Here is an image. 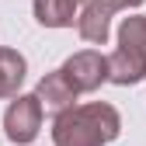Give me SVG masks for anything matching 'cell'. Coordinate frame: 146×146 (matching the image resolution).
Returning a JSON list of instances; mask_svg holds the SVG:
<instances>
[{"mask_svg":"<svg viewBox=\"0 0 146 146\" xmlns=\"http://www.w3.org/2000/svg\"><path fill=\"white\" fill-rule=\"evenodd\" d=\"M122 132V118L108 101L70 104L52 118V143L56 146H108Z\"/></svg>","mask_w":146,"mask_h":146,"instance_id":"obj_1","label":"cell"},{"mask_svg":"<svg viewBox=\"0 0 146 146\" xmlns=\"http://www.w3.org/2000/svg\"><path fill=\"white\" fill-rule=\"evenodd\" d=\"M108 80L132 87L146 80V14H129L118 25V49L108 56Z\"/></svg>","mask_w":146,"mask_h":146,"instance_id":"obj_2","label":"cell"},{"mask_svg":"<svg viewBox=\"0 0 146 146\" xmlns=\"http://www.w3.org/2000/svg\"><path fill=\"white\" fill-rule=\"evenodd\" d=\"M143 7V0H87L77 14V31L80 38L90 45H104L108 42V28H111V17Z\"/></svg>","mask_w":146,"mask_h":146,"instance_id":"obj_3","label":"cell"},{"mask_svg":"<svg viewBox=\"0 0 146 146\" xmlns=\"http://www.w3.org/2000/svg\"><path fill=\"white\" fill-rule=\"evenodd\" d=\"M42 115H45V108L38 104L35 94H14V101L4 111V132H7V139L17 143V146H28L35 136L42 132Z\"/></svg>","mask_w":146,"mask_h":146,"instance_id":"obj_4","label":"cell"},{"mask_svg":"<svg viewBox=\"0 0 146 146\" xmlns=\"http://www.w3.org/2000/svg\"><path fill=\"white\" fill-rule=\"evenodd\" d=\"M63 77L73 84L77 94H90L108 80V56L98 49H84V52H73V56L59 66Z\"/></svg>","mask_w":146,"mask_h":146,"instance_id":"obj_5","label":"cell"},{"mask_svg":"<svg viewBox=\"0 0 146 146\" xmlns=\"http://www.w3.org/2000/svg\"><path fill=\"white\" fill-rule=\"evenodd\" d=\"M35 98H38V104L45 108V111H63V108H70L73 101H77V90H73V84L63 77V70H52V73H45V77L38 80Z\"/></svg>","mask_w":146,"mask_h":146,"instance_id":"obj_6","label":"cell"},{"mask_svg":"<svg viewBox=\"0 0 146 146\" xmlns=\"http://www.w3.org/2000/svg\"><path fill=\"white\" fill-rule=\"evenodd\" d=\"M87 0H35V21L42 28H73Z\"/></svg>","mask_w":146,"mask_h":146,"instance_id":"obj_7","label":"cell"},{"mask_svg":"<svg viewBox=\"0 0 146 146\" xmlns=\"http://www.w3.org/2000/svg\"><path fill=\"white\" fill-rule=\"evenodd\" d=\"M28 73V59L17 49H0V98H14Z\"/></svg>","mask_w":146,"mask_h":146,"instance_id":"obj_8","label":"cell"}]
</instances>
